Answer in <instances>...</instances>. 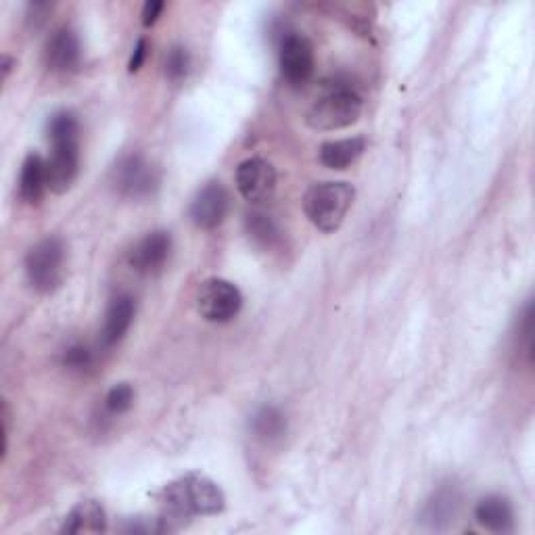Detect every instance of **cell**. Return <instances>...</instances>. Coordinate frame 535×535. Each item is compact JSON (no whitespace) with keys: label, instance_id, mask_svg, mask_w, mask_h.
<instances>
[{"label":"cell","instance_id":"ac0fdd59","mask_svg":"<svg viewBox=\"0 0 535 535\" xmlns=\"http://www.w3.org/2000/svg\"><path fill=\"white\" fill-rule=\"evenodd\" d=\"M458 492L454 487H441L433 494V498L429 500L427 508H425V515L423 519L433 527V529H441L444 523L454 521L456 513H458Z\"/></svg>","mask_w":535,"mask_h":535},{"label":"cell","instance_id":"7402d4cb","mask_svg":"<svg viewBox=\"0 0 535 535\" xmlns=\"http://www.w3.org/2000/svg\"><path fill=\"white\" fill-rule=\"evenodd\" d=\"M61 362H63V366H65L67 370L84 372V370H88L92 364H95V354L90 352V347L78 343V345L67 347V350L63 352Z\"/></svg>","mask_w":535,"mask_h":535},{"label":"cell","instance_id":"44dd1931","mask_svg":"<svg viewBox=\"0 0 535 535\" xmlns=\"http://www.w3.org/2000/svg\"><path fill=\"white\" fill-rule=\"evenodd\" d=\"M134 404V389L130 383H118L113 385L105 395V408L109 414H124Z\"/></svg>","mask_w":535,"mask_h":535},{"label":"cell","instance_id":"8fae6325","mask_svg":"<svg viewBox=\"0 0 535 535\" xmlns=\"http://www.w3.org/2000/svg\"><path fill=\"white\" fill-rule=\"evenodd\" d=\"M230 207V197L220 182H209L191 203V220L201 230L218 228Z\"/></svg>","mask_w":535,"mask_h":535},{"label":"cell","instance_id":"5bb4252c","mask_svg":"<svg viewBox=\"0 0 535 535\" xmlns=\"http://www.w3.org/2000/svg\"><path fill=\"white\" fill-rule=\"evenodd\" d=\"M475 521L492 533H510L515 529L513 506L498 494L485 496L475 506Z\"/></svg>","mask_w":535,"mask_h":535},{"label":"cell","instance_id":"ffe728a7","mask_svg":"<svg viewBox=\"0 0 535 535\" xmlns=\"http://www.w3.org/2000/svg\"><path fill=\"white\" fill-rule=\"evenodd\" d=\"M247 232L255 243H260L264 247H270L272 243L278 241L276 224L272 222L270 216H266L262 212H253L247 216Z\"/></svg>","mask_w":535,"mask_h":535},{"label":"cell","instance_id":"52a82bcc","mask_svg":"<svg viewBox=\"0 0 535 535\" xmlns=\"http://www.w3.org/2000/svg\"><path fill=\"white\" fill-rule=\"evenodd\" d=\"M243 308V295L237 285L224 278H207L197 291V310L207 322L224 324L237 318Z\"/></svg>","mask_w":535,"mask_h":535},{"label":"cell","instance_id":"cb8c5ba5","mask_svg":"<svg viewBox=\"0 0 535 535\" xmlns=\"http://www.w3.org/2000/svg\"><path fill=\"white\" fill-rule=\"evenodd\" d=\"M147 55H149V40H147V38H141V40L136 42V46H134V53H132L130 63H128V72H130V74L138 72V69L143 67Z\"/></svg>","mask_w":535,"mask_h":535},{"label":"cell","instance_id":"2e32d148","mask_svg":"<svg viewBox=\"0 0 535 535\" xmlns=\"http://www.w3.org/2000/svg\"><path fill=\"white\" fill-rule=\"evenodd\" d=\"M107 529L105 508L97 500H84L63 521V533H101Z\"/></svg>","mask_w":535,"mask_h":535},{"label":"cell","instance_id":"3957f363","mask_svg":"<svg viewBox=\"0 0 535 535\" xmlns=\"http://www.w3.org/2000/svg\"><path fill=\"white\" fill-rule=\"evenodd\" d=\"M362 113L360 92L347 82H333L306 111V124L312 130L331 132L358 122Z\"/></svg>","mask_w":535,"mask_h":535},{"label":"cell","instance_id":"d4e9b609","mask_svg":"<svg viewBox=\"0 0 535 535\" xmlns=\"http://www.w3.org/2000/svg\"><path fill=\"white\" fill-rule=\"evenodd\" d=\"M164 9H166V3H161V0H147L145 7H143V13H141L143 26H147V28L155 26L161 13H164Z\"/></svg>","mask_w":535,"mask_h":535},{"label":"cell","instance_id":"603a6c76","mask_svg":"<svg viewBox=\"0 0 535 535\" xmlns=\"http://www.w3.org/2000/svg\"><path fill=\"white\" fill-rule=\"evenodd\" d=\"M189 65H191V57L189 53H186V49H182V46H174L166 57V76L172 82H180L186 78V74H189Z\"/></svg>","mask_w":535,"mask_h":535},{"label":"cell","instance_id":"5b68a950","mask_svg":"<svg viewBox=\"0 0 535 535\" xmlns=\"http://www.w3.org/2000/svg\"><path fill=\"white\" fill-rule=\"evenodd\" d=\"M28 283L38 293H53L65 276V245L59 237L38 241L26 255Z\"/></svg>","mask_w":535,"mask_h":535},{"label":"cell","instance_id":"4fadbf2b","mask_svg":"<svg viewBox=\"0 0 535 535\" xmlns=\"http://www.w3.org/2000/svg\"><path fill=\"white\" fill-rule=\"evenodd\" d=\"M134 314H136V304L130 295H118L111 299L101 331V341L105 347H113L126 337V333L132 327Z\"/></svg>","mask_w":535,"mask_h":535},{"label":"cell","instance_id":"ba28073f","mask_svg":"<svg viewBox=\"0 0 535 535\" xmlns=\"http://www.w3.org/2000/svg\"><path fill=\"white\" fill-rule=\"evenodd\" d=\"M237 189L249 203H266L276 191V172L270 161L262 157H249L237 168Z\"/></svg>","mask_w":535,"mask_h":535},{"label":"cell","instance_id":"d6986e66","mask_svg":"<svg viewBox=\"0 0 535 535\" xmlns=\"http://www.w3.org/2000/svg\"><path fill=\"white\" fill-rule=\"evenodd\" d=\"M251 431L262 441H276L287 433V418L276 406H262L251 418Z\"/></svg>","mask_w":535,"mask_h":535},{"label":"cell","instance_id":"7c38bea8","mask_svg":"<svg viewBox=\"0 0 535 535\" xmlns=\"http://www.w3.org/2000/svg\"><path fill=\"white\" fill-rule=\"evenodd\" d=\"M82 59L80 38L72 28H59L44 46V63L51 72L67 74L74 72Z\"/></svg>","mask_w":535,"mask_h":535},{"label":"cell","instance_id":"30bf717a","mask_svg":"<svg viewBox=\"0 0 535 535\" xmlns=\"http://www.w3.org/2000/svg\"><path fill=\"white\" fill-rule=\"evenodd\" d=\"M170 251H172L170 232H166V230L149 232L147 237H143L132 247V251L128 255L130 268L138 274H145V276L155 274L166 266V262L170 258Z\"/></svg>","mask_w":535,"mask_h":535},{"label":"cell","instance_id":"9c48e42d","mask_svg":"<svg viewBox=\"0 0 535 535\" xmlns=\"http://www.w3.org/2000/svg\"><path fill=\"white\" fill-rule=\"evenodd\" d=\"M281 74L291 86H304L312 76L316 67L314 46L306 36H287L281 44Z\"/></svg>","mask_w":535,"mask_h":535},{"label":"cell","instance_id":"7a4b0ae2","mask_svg":"<svg viewBox=\"0 0 535 535\" xmlns=\"http://www.w3.org/2000/svg\"><path fill=\"white\" fill-rule=\"evenodd\" d=\"M49 141L53 143L51 157L46 159V180L49 191L63 195L78 178L80 172V122L74 111H57L51 115Z\"/></svg>","mask_w":535,"mask_h":535},{"label":"cell","instance_id":"277c9868","mask_svg":"<svg viewBox=\"0 0 535 535\" xmlns=\"http://www.w3.org/2000/svg\"><path fill=\"white\" fill-rule=\"evenodd\" d=\"M356 191L350 182L314 184L306 193L304 212L320 232H335L354 205Z\"/></svg>","mask_w":535,"mask_h":535},{"label":"cell","instance_id":"e0dca14e","mask_svg":"<svg viewBox=\"0 0 535 535\" xmlns=\"http://www.w3.org/2000/svg\"><path fill=\"white\" fill-rule=\"evenodd\" d=\"M46 189H49V180H46V161L38 153H30L21 166L19 197L26 203L34 205L42 199Z\"/></svg>","mask_w":535,"mask_h":535},{"label":"cell","instance_id":"8992f818","mask_svg":"<svg viewBox=\"0 0 535 535\" xmlns=\"http://www.w3.org/2000/svg\"><path fill=\"white\" fill-rule=\"evenodd\" d=\"M161 182L159 170L143 155H126L111 170L113 191L126 199H147Z\"/></svg>","mask_w":535,"mask_h":535},{"label":"cell","instance_id":"484cf974","mask_svg":"<svg viewBox=\"0 0 535 535\" xmlns=\"http://www.w3.org/2000/svg\"><path fill=\"white\" fill-rule=\"evenodd\" d=\"M11 67H13V59L5 55V57H3V76H5V80H7L9 72H11Z\"/></svg>","mask_w":535,"mask_h":535},{"label":"cell","instance_id":"9a60e30c","mask_svg":"<svg viewBox=\"0 0 535 535\" xmlns=\"http://www.w3.org/2000/svg\"><path fill=\"white\" fill-rule=\"evenodd\" d=\"M366 149L362 136L341 138V141H329L320 147V164L329 170H347L354 166Z\"/></svg>","mask_w":535,"mask_h":535},{"label":"cell","instance_id":"6da1fadb","mask_svg":"<svg viewBox=\"0 0 535 535\" xmlns=\"http://www.w3.org/2000/svg\"><path fill=\"white\" fill-rule=\"evenodd\" d=\"M157 498L161 502V510H164L161 521L168 531L178 529L186 519L218 515L226 506L220 487L199 473H189L168 483Z\"/></svg>","mask_w":535,"mask_h":535}]
</instances>
